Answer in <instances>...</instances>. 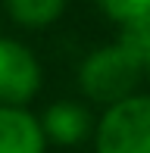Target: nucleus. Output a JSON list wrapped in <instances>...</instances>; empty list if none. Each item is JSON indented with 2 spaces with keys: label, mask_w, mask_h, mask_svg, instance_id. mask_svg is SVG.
Masks as SVG:
<instances>
[{
  "label": "nucleus",
  "mask_w": 150,
  "mask_h": 153,
  "mask_svg": "<svg viewBox=\"0 0 150 153\" xmlns=\"http://www.w3.org/2000/svg\"><path fill=\"white\" fill-rule=\"evenodd\" d=\"M147 53L150 44H141L131 38H119L116 44L91 53L78 72L81 91L106 106H116V103L134 97V88L147 66Z\"/></svg>",
  "instance_id": "nucleus-1"
},
{
  "label": "nucleus",
  "mask_w": 150,
  "mask_h": 153,
  "mask_svg": "<svg viewBox=\"0 0 150 153\" xmlns=\"http://www.w3.org/2000/svg\"><path fill=\"white\" fill-rule=\"evenodd\" d=\"M97 153H150V97H128L97 125Z\"/></svg>",
  "instance_id": "nucleus-2"
},
{
  "label": "nucleus",
  "mask_w": 150,
  "mask_h": 153,
  "mask_svg": "<svg viewBox=\"0 0 150 153\" xmlns=\"http://www.w3.org/2000/svg\"><path fill=\"white\" fill-rule=\"evenodd\" d=\"M41 91V66L19 41L0 38V106H22Z\"/></svg>",
  "instance_id": "nucleus-3"
},
{
  "label": "nucleus",
  "mask_w": 150,
  "mask_h": 153,
  "mask_svg": "<svg viewBox=\"0 0 150 153\" xmlns=\"http://www.w3.org/2000/svg\"><path fill=\"white\" fill-rule=\"evenodd\" d=\"M44 125L22 106H0V153H44Z\"/></svg>",
  "instance_id": "nucleus-4"
},
{
  "label": "nucleus",
  "mask_w": 150,
  "mask_h": 153,
  "mask_svg": "<svg viewBox=\"0 0 150 153\" xmlns=\"http://www.w3.org/2000/svg\"><path fill=\"white\" fill-rule=\"evenodd\" d=\"M41 125H44V134L53 137L56 144H75V141H81V137L88 134L91 116H88V109L78 106V103H53L44 113Z\"/></svg>",
  "instance_id": "nucleus-5"
},
{
  "label": "nucleus",
  "mask_w": 150,
  "mask_h": 153,
  "mask_svg": "<svg viewBox=\"0 0 150 153\" xmlns=\"http://www.w3.org/2000/svg\"><path fill=\"white\" fill-rule=\"evenodd\" d=\"M97 3L122 28V38L150 44V0H97Z\"/></svg>",
  "instance_id": "nucleus-6"
},
{
  "label": "nucleus",
  "mask_w": 150,
  "mask_h": 153,
  "mask_svg": "<svg viewBox=\"0 0 150 153\" xmlns=\"http://www.w3.org/2000/svg\"><path fill=\"white\" fill-rule=\"evenodd\" d=\"M10 16L25 28H44V25L56 22L63 13L66 0H3Z\"/></svg>",
  "instance_id": "nucleus-7"
},
{
  "label": "nucleus",
  "mask_w": 150,
  "mask_h": 153,
  "mask_svg": "<svg viewBox=\"0 0 150 153\" xmlns=\"http://www.w3.org/2000/svg\"><path fill=\"white\" fill-rule=\"evenodd\" d=\"M147 69H150V53H147Z\"/></svg>",
  "instance_id": "nucleus-8"
}]
</instances>
